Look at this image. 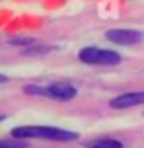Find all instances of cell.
Instances as JSON below:
<instances>
[{
	"instance_id": "5",
	"label": "cell",
	"mask_w": 144,
	"mask_h": 148,
	"mask_svg": "<svg viewBox=\"0 0 144 148\" xmlns=\"http://www.w3.org/2000/svg\"><path fill=\"white\" fill-rule=\"evenodd\" d=\"M109 105L113 109H129V107H136V105H144V90L138 92H127L121 96H115Z\"/></svg>"
},
{
	"instance_id": "6",
	"label": "cell",
	"mask_w": 144,
	"mask_h": 148,
	"mask_svg": "<svg viewBox=\"0 0 144 148\" xmlns=\"http://www.w3.org/2000/svg\"><path fill=\"white\" fill-rule=\"evenodd\" d=\"M86 148H123V142L111 136H99L86 142Z\"/></svg>"
},
{
	"instance_id": "7",
	"label": "cell",
	"mask_w": 144,
	"mask_h": 148,
	"mask_svg": "<svg viewBox=\"0 0 144 148\" xmlns=\"http://www.w3.org/2000/svg\"><path fill=\"white\" fill-rule=\"evenodd\" d=\"M49 51H51L49 45H43V43H37V41H35L33 45L25 47L22 53L25 55V57H37V55H45V53H49Z\"/></svg>"
},
{
	"instance_id": "3",
	"label": "cell",
	"mask_w": 144,
	"mask_h": 148,
	"mask_svg": "<svg viewBox=\"0 0 144 148\" xmlns=\"http://www.w3.org/2000/svg\"><path fill=\"white\" fill-rule=\"evenodd\" d=\"M78 59L84 64H90V66H115L123 60L121 53L111 51V49H101V47H84L78 53Z\"/></svg>"
},
{
	"instance_id": "10",
	"label": "cell",
	"mask_w": 144,
	"mask_h": 148,
	"mask_svg": "<svg viewBox=\"0 0 144 148\" xmlns=\"http://www.w3.org/2000/svg\"><path fill=\"white\" fill-rule=\"evenodd\" d=\"M4 119H6V117H4V115H0V123H2V121H4Z\"/></svg>"
},
{
	"instance_id": "1",
	"label": "cell",
	"mask_w": 144,
	"mask_h": 148,
	"mask_svg": "<svg viewBox=\"0 0 144 148\" xmlns=\"http://www.w3.org/2000/svg\"><path fill=\"white\" fill-rule=\"evenodd\" d=\"M12 136L14 138H22V140H51V142H72L78 138V133L68 131V129H61V127H47V125H22L12 129Z\"/></svg>"
},
{
	"instance_id": "8",
	"label": "cell",
	"mask_w": 144,
	"mask_h": 148,
	"mask_svg": "<svg viewBox=\"0 0 144 148\" xmlns=\"http://www.w3.org/2000/svg\"><path fill=\"white\" fill-rule=\"evenodd\" d=\"M0 148H27V142L22 140V138H4L0 140Z\"/></svg>"
},
{
	"instance_id": "2",
	"label": "cell",
	"mask_w": 144,
	"mask_h": 148,
	"mask_svg": "<svg viewBox=\"0 0 144 148\" xmlns=\"http://www.w3.org/2000/svg\"><path fill=\"white\" fill-rule=\"evenodd\" d=\"M23 92L27 96H37V97H49L57 101H70L78 96V90L68 84V82H55L49 86H37V84H27Z\"/></svg>"
},
{
	"instance_id": "4",
	"label": "cell",
	"mask_w": 144,
	"mask_h": 148,
	"mask_svg": "<svg viewBox=\"0 0 144 148\" xmlns=\"http://www.w3.org/2000/svg\"><path fill=\"white\" fill-rule=\"evenodd\" d=\"M105 39L111 41L115 45H136L144 39V33L138 29H132V27H113V29L105 31Z\"/></svg>"
},
{
	"instance_id": "9",
	"label": "cell",
	"mask_w": 144,
	"mask_h": 148,
	"mask_svg": "<svg viewBox=\"0 0 144 148\" xmlns=\"http://www.w3.org/2000/svg\"><path fill=\"white\" fill-rule=\"evenodd\" d=\"M4 82H8V78L4 76V74H0V84H4Z\"/></svg>"
}]
</instances>
